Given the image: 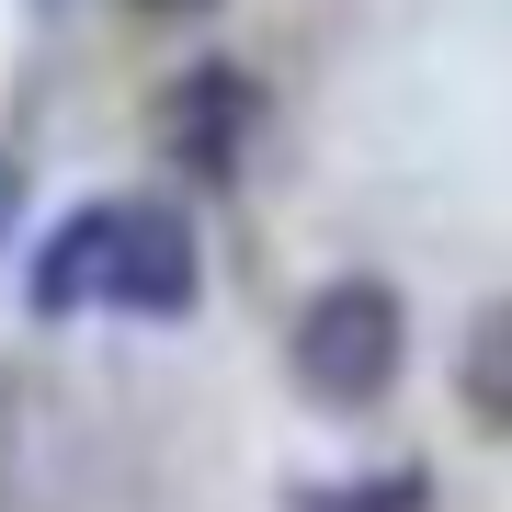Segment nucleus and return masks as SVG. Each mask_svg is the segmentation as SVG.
<instances>
[{
    "label": "nucleus",
    "mask_w": 512,
    "mask_h": 512,
    "mask_svg": "<svg viewBox=\"0 0 512 512\" xmlns=\"http://www.w3.org/2000/svg\"><path fill=\"white\" fill-rule=\"evenodd\" d=\"M148 126H160V160L183 171V183L228 194V183H251L262 137H274V92H262L239 57H194V69H171V80H160Z\"/></svg>",
    "instance_id": "obj_2"
},
{
    "label": "nucleus",
    "mask_w": 512,
    "mask_h": 512,
    "mask_svg": "<svg viewBox=\"0 0 512 512\" xmlns=\"http://www.w3.org/2000/svg\"><path fill=\"white\" fill-rule=\"evenodd\" d=\"M399 365H410V296L387 285V274H330L308 308H296V330H285V376H296V399L330 410V421L387 410Z\"/></svg>",
    "instance_id": "obj_1"
},
{
    "label": "nucleus",
    "mask_w": 512,
    "mask_h": 512,
    "mask_svg": "<svg viewBox=\"0 0 512 512\" xmlns=\"http://www.w3.org/2000/svg\"><path fill=\"white\" fill-rule=\"evenodd\" d=\"M137 12H160V23H194V12H217V0H137Z\"/></svg>",
    "instance_id": "obj_8"
},
{
    "label": "nucleus",
    "mask_w": 512,
    "mask_h": 512,
    "mask_svg": "<svg viewBox=\"0 0 512 512\" xmlns=\"http://www.w3.org/2000/svg\"><path fill=\"white\" fill-rule=\"evenodd\" d=\"M285 512H433V467H365V478H308Z\"/></svg>",
    "instance_id": "obj_6"
},
{
    "label": "nucleus",
    "mask_w": 512,
    "mask_h": 512,
    "mask_svg": "<svg viewBox=\"0 0 512 512\" xmlns=\"http://www.w3.org/2000/svg\"><path fill=\"white\" fill-rule=\"evenodd\" d=\"M23 308H35V319H80V308H103V194L69 205V217L46 228L35 274H23Z\"/></svg>",
    "instance_id": "obj_4"
},
{
    "label": "nucleus",
    "mask_w": 512,
    "mask_h": 512,
    "mask_svg": "<svg viewBox=\"0 0 512 512\" xmlns=\"http://www.w3.org/2000/svg\"><path fill=\"white\" fill-rule=\"evenodd\" d=\"M456 410L478 421V433H512V296H490V308L467 319V342H456Z\"/></svg>",
    "instance_id": "obj_5"
},
{
    "label": "nucleus",
    "mask_w": 512,
    "mask_h": 512,
    "mask_svg": "<svg viewBox=\"0 0 512 512\" xmlns=\"http://www.w3.org/2000/svg\"><path fill=\"white\" fill-rule=\"evenodd\" d=\"M23 205H35V183H23V160L0 148V251H12V228H23Z\"/></svg>",
    "instance_id": "obj_7"
},
{
    "label": "nucleus",
    "mask_w": 512,
    "mask_h": 512,
    "mask_svg": "<svg viewBox=\"0 0 512 512\" xmlns=\"http://www.w3.org/2000/svg\"><path fill=\"white\" fill-rule=\"evenodd\" d=\"M205 296V251H194V217L160 194H103V308L126 319H194Z\"/></svg>",
    "instance_id": "obj_3"
}]
</instances>
